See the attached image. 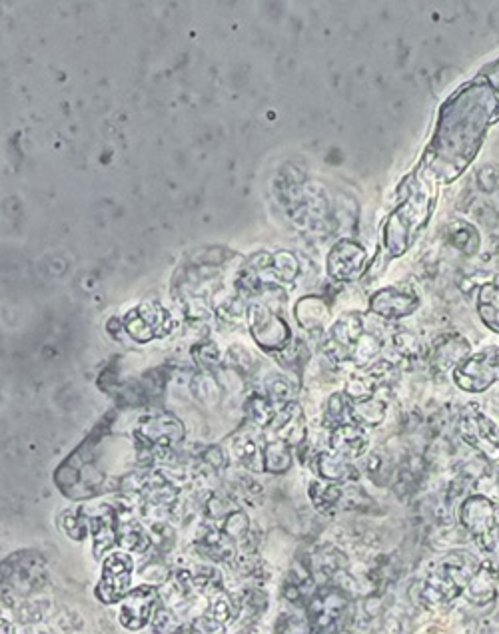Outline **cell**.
<instances>
[{
  "mask_svg": "<svg viewBox=\"0 0 499 634\" xmlns=\"http://www.w3.org/2000/svg\"><path fill=\"white\" fill-rule=\"evenodd\" d=\"M480 561L468 551H452L440 559L420 587V601L428 609H440L456 601L478 571Z\"/></svg>",
  "mask_w": 499,
  "mask_h": 634,
  "instance_id": "6da1fadb",
  "label": "cell"
},
{
  "mask_svg": "<svg viewBox=\"0 0 499 634\" xmlns=\"http://www.w3.org/2000/svg\"><path fill=\"white\" fill-rule=\"evenodd\" d=\"M496 503L484 495H476L466 499L462 505V525L464 529L478 541V545L494 531L498 525V513Z\"/></svg>",
  "mask_w": 499,
  "mask_h": 634,
  "instance_id": "7a4b0ae2",
  "label": "cell"
},
{
  "mask_svg": "<svg viewBox=\"0 0 499 634\" xmlns=\"http://www.w3.org/2000/svg\"><path fill=\"white\" fill-rule=\"evenodd\" d=\"M132 563L124 555H114L104 563V577L98 585V599L106 605L120 601L130 587Z\"/></svg>",
  "mask_w": 499,
  "mask_h": 634,
  "instance_id": "3957f363",
  "label": "cell"
},
{
  "mask_svg": "<svg viewBox=\"0 0 499 634\" xmlns=\"http://www.w3.org/2000/svg\"><path fill=\"white\" fill-rule=\"evenodd\" d=\"M156 599H158V595L152 587H140V589L132 591L130 595H126V599L122 603L120 623L130 631L142 629L154 613Z\"/></svg>",
  "mask_w": 499,
  "mask_h": 634,
  "instance_id": "277c9868",
  "label": "cell"
},
{
  "mask_svg": "<svg viewBox=\"0 0 499 634\" xmlns=\"http://www.w3.org/2000/svg\"><path fill=\"white\" fill-rule=\"evenodd\" d=\"M499 587V565L494 561L480 563L478 571L470 579L464 595L466 601L474 607H486L496 601Z\"/></svg>",
  "mask_w": 499,
  "mask_h": 634,
  "instance_id": "5b68a950",
  "label": "cell"
},
{
  "mask_svg": "<svg viewBox=\"0 0 499 634\" xmlns=\"http://www.w3.org/2000/svg\"><path fill=\"white\" fill-rule=\"evenodd\" d=\"M416 306H418L416 298L394 292V290L382 292L378 298H374V312L386 317L408 316L416 310Z\"/></svg>",
  "mask_w": 499,
  "mask_h": 634,
  "instance_id": "8992f818",
  "label": "cell"
},
{
  "mask_svg": "<svg viewBox=\"0 0 499 634\" xmlns=\"http://www.w3.org/2000/svg\"><path fill=\"white\" fill-rule=\"evenodd\" d=\"M334 449L338 451V455L342 457H358L364 453V449L368 447V439L366 433L360 427H352V425H344L334 433L332 439Z\"/></svg>",
  "mask_w": 499,
  "mask_h": 634,
  "instance_id": "52a82bcc",
  "label": "cell"
},
{
  "mask_svg": "<svg viewBox=\"0 0 499 634\" xmlns=\"http://www.w3.org/2000/svg\"><path fill=\"white\" fill-rule=\"evenodd\" d=\"M322 467V475L330 481H350L358 477V471H354V467L348 463L346 457L342 455H322L320 461Z\"/></svg>",
  "mask_w": 499,
  "mask_h": 634,
  "instance_id": "ba28073f",
  "label": "cell"
},
{
  "mask_svg": "<svg viewBox=\"0 0 499 634\" xmlns=\"http://www.w3.org/2000/svg\"><path fill=\"white\" fill-rule=\"evenodd\" d=\"M498 499H499V497H498Z\"/></svg>",
  "mask_w": 499,
  "mask_h": 634,
  "instance_id": "9c48e42d",
  "label": "cell"
}]
</instances>
